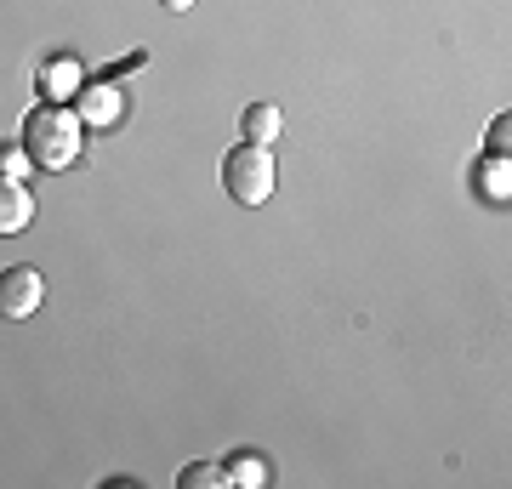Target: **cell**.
I'll return each instance as SVG.
<instances>
[{
	"mask_svg": "<svg viewBox=\"0 0 512 489\" xmlns=\"http://www.w3.org/2000/svg\"><path fill=\"white\" fill-rule=\"evenodd\" d=\"M23 154H29V165H46V171L74 165L80 160V120H74L69 109L40 103V109L23 120Z\"/></svg>",
	"mask_w": 512,
	"mask_h": 489,
	"instance_id": "1",
	"label": "cell"
},
{
	"mask_svg": "<svg viewBox=\"0 0 512 489\" xmlns=\"http://www.w3.org/2000/svg\"><path fill=\"white\" fill-rule=\"evenodd\" d=\"M222 182H228V194L239 205H268L274 200V154L268 143H239L228 160H222Z\"/></svg>",
	"mask_w": 512,
	"mask_h": 489,
	"instance_id": "2",
	"label": "cell"
},
{
	"mask_svg": "<svg viewBox=\"0 0 512 489\" xmlns=\"http://www.w3.org/2000/svg\"><path fill=\"white\" fill-rule=\"evenodd\" d=\"M46 302V279L35 268H6L0 273V319H35Z\"/></svg>",
	"mask_w": 512,
	"mask_h": 489,
	"instance_id": "3",
	"label": "cell"
},
{
	"mask_svg": "<svg viewBox=\"0 0 512 489\" xmlns=\"http://www.w3.org/2000/svg\"><path fill=\"white\" fill-rule=\"evenodd\" d=\"M29 222H35V194L18 177H0V239L23 234Z\"/></svg>",
	"mask_w": 512,
	"mask_h": 489,
	"instance_id": "4",
	"label": "cell"
},
{
	"mask_svg": "<svg viewBox=\"0 0 512 489\" xmlns=\"http://www.w3.org/2000/svg\"><path fill=\"white\" fill-rule=\"evenodd\" d=\"M279 126H285V120H279L274 103H251V109H245V120H239V131H245L251 143H274Z\"/></svg>",
	"mask_w": 512,
	"mask_h": 489,
	"instance_id": "5",
	"label": "cell"
},
{
	"mask_svg": "<svg viewBox=\"0 0 512 489\" xmlns=\"http://www.w3.org/2000/svg\"><path fill=\"white\" fill-rule=\"evenodd\" d=\"M177 484L183 489H228L234 478H228V461H194V467H183Z\"/></svg>",
	"mask_w": 512,
	"mask_h": 489,
	"instance_id": "6",
	"label": "cell"
},
{
	"mask_svg": "<svg viewBox=\"0 0 512 489\" xmlns=\"http://www.w3.org/2000/svg\"><path fill=\"white\" fill-rule=\"evenodd\" d=\"M478 188H484V200H507V154L501 160H484V171H478Z\"/></svg>",
	"mask_w": 512,
	"mask_h": 489,
	"instance_id": "7",
	"label": "cell"
},
{
	"mask_svg": "<svg viewBox=\"0 0 512 489\" xmlns=\"http://www.w3.org/2000/svg\"><path fill=\"white\" fill-rule=\"evenodd\" d=\"M80 109L92 114V120H114V114H120V97H114V86H92L80 97Z\"/></svg>",
	"mask_w": 512,
	"mask_h": 489,
	"instance_id": "8",
	"label": "cell"
},
{
	"mask_svg": "<svg viewBox=\"0 0 512 489\" xmlns=\"http://www.w3.org/2000/svg\"><path fill=\"white\" fill-rule=\"evenodd\" d=\"M228 478H234V484H262V478H268V467L245 450V455H234V461H228Z\"/></svg>",
	"mask_w": 512,
	"mask_h": 489,
	"instance_id": "9",
	"label": "cell"
},
{
	"mask_svg": "<svg viewBox=\"0 0 512 489\" xmlns=\"http://www.w3.org/2000/svg\"><path fill=\"white\" fill-rule=\"evenodd\" d=\"M23 165H29L23 143H18V148H0V177H23Z\"/></svg>",
	"mask_w": 512,
	"mask_h": 489,
	"instance_id": "10",
	"label": "cell"
},
{
	"mask_svg": "<svg viewBox=\"0 0 512 489\" xmlns=\"http://www.w3.org/2000/svg\"><path fill=\"white\" fill-rule=\"evenodd\" d=\"M40 86H74V63H57L52 74H40ZM52 97H69V91H52Z\"/></svg>",
	"mask_w": 512,
	"mask_h": 489,
	"instance_id": "11",
	"label": "cell"
},
{
	"mask_svg": "<svg viewBox=\"0 0 512 489\" xmlns=\"http://www.w3.org/2000/svg\"><path fill=\"white\" fill-rule=\"evenodd\" d=\"M507 131H512V120L501 114V120H495V131H490V148H495V154H507Z\"/></svg>",
	"mask_w": 512,
	"mask_h": 489,
	"instance_id": "12",
	"label": "cell"
},
{
	"mask_svg": "<svg viewBox=\"0 0 512 489\" xmlns=\"http://www.w3.org/2000/svg\"><path fill=\"white\" fill-rule=\"evenodd\" d=\"M165 12H188V6H194V0H160Z\"/></svg>",
	"mask_w": 512,
	"mask_h": 489,
	"instance_id": "13",
	"label": "cell"
}]
</instances>
